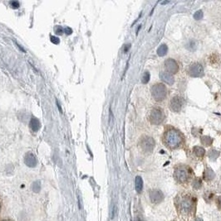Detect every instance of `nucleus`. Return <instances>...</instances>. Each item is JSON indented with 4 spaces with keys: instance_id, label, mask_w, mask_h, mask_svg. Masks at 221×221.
<instances>
[{
    "instance_id": "obj_10",
    "label": "nucleus",
    "mask_w": 221,
    "mask_h": 221,
    "mask_svg": "<svg viewBox=\"0 0 221 221\" xmlns=\"http://www.w3.org/2000/svg\"><path fill=\"white\" fill-rule=\"evenodd\" d=\"M24 163L28 167H35L38 164V160L33 152H27L24 157Z\"/></svg>"
},
{
    "instance_id": "obj_14",
    "label": "nucleus",
    "mask_w": 221,
    "mask_h": 221,
    "mask_svg": "<svg viewBox=\"0 0 221 221\" xmlns=\"http://www.w3.org/2000/svg\"><path fill=\"white\" fill-rule=\"evenodd\" d=\"M204 178L205 179L206 181H211V180H213L214 178V172L211 168L208 167L206 169L205 171V174H204Z\"/></svg>"
},
{
    "instance_id": "obj_12",
    "label": "nucleus",
    "mask_w": 221,
    "mask_h": 221,
    "mask_svg": "<svg viewBox=\"0 0 221 221\" xmlns=\"http://www.w3.org/2000/svg\"><path fill=\"white\" fill-rule=\"evenodd\" d=\"M160 80L166 82L168 85H173L174 81V77L172 76V75L168 72H160Z\"/></svg>"
},
{
    "instance_id": "obj_15",
    "label": "nucleus",
    "mask_w": 221,
    "mask_h": 221,
    "mask_svg": "<svg viewBox=\"0 0 221 221\" xmlns=\"http://www.w3.org/2000/svg\"><path fill=\"white\" fill-rule=\"evenodd\" d=\"M193 151H194V154L197 156L198 157H203L205 154V150L203 147H199V146H195L193 148Z\"/></svg>"
},
{
    "instance_id": "obj_27",
    "label": "nucleus",
    "mask_w": 221,
    "mask_h": 221,
    "mask_svg": "<svg viewBox=\"0 0 221 221\" xmlns=\"http://www.w3.org/2000/svg\"><path fill=\"white\" fill-rule=\"evenodd\" d=\"M64 31L66 32L67 35H70V34H72V29L68 27H66V28L64 29Z\"/></svg>"
},
{
    "instance_id": "obj_13",
    "label": "nucleus",
    "mask_w": 221,
    "mask_h": 221,
    "mask_svg": "<svg viewBox=\"0 0 221 221\" xmlns=\"http://www.w3.org/2000/svg\"><path fill=\"white\" fill-rule=\"evenodd\" d=\"M29 125H30V128H31L32 130L35 132H38L39 129H40V128H41V124H40V122H39V120L37 118H34V117L31 119Z\"/></svg>"
},
{
    "instance_id": "obj_23",
    "label": "nucleus",
    "mask_w": 221,
    "mask_h": 221,
    "mask_svg": "<svg viewBox=\"0 0 221 221\" xmlns=\"http://www.w3.org/2000/svg\"><path fill=\"white\" fill-rule=\"evenodd\" d=\"M203 18V12L201 10H198L194 14V18L195 20H200Z\"/></svg>"
},
{
    "instance_id": "obj_5",
    "label": "nucleus",
    "mask_w": 221,
    "mask_h": 221,
    "mask_svg": "<svg viewBox=\"0 0 221 221\" xmlns=\"http://www.w3.org/2000/svg\"><path fill=\"white\" fill-rule=\"evenodd\" d=\"M165 119V114L161 109L154 108L150 114V121L152 124H160Z\"/></svg>"
},
{
    "instance_id": "obj_30",
    "label": "nucleus",
    "mask_w": 221,
    "mask_h": 221,
    "mask_svg": "<svg viewBox=\"0 0 221 221\" xmlns=\"http://www.w3.org/2000/svg\"><path fill=\"white\" fill-rule=\"evenodd\" d=\"M218 202H219V204H220V206H221V196L218 198Z\"/></svg>"
},
{
    "instance_id": "obj_25",
    "label": "nucleus",
    "mask_w": 221,
    "mask_h": 221,
    "mask_svg": "<svg viewBox=\"0 0 221 221\" xmlns=\"http://www.w3.org/2000/svg\"><path fill=\"white\" fill-rule=\"evenodd\" d=\"M51 42L52 43H54V44H56V45H58V44H59V42H60V40H59V38L57 37H51Z\"/></svg>"
},
{
    "instance_id": "obj_17",
    "label": "nucleus",
    "mask_w": 221,
    "mask_h": 221,
    "mask_svg": "<svg viewBox=\"0 0 221 221\" xmlns=\"http://www.w3.org/2000/svg\"><path fill=\"white\" fill-rule=\"evenodd\" d=\"M200 142L204 146H210L213 143V139L208 136H203L200 138Z\"/></svg>"
},
{
    "instance_id": "obj_3",
    "label": "nucleus",
    "mask_w": 221,
    "mask_h": 221,
    "mask_svg": "<svg viewBox=\"0 0 221 221\" xmlns=\"http://www.w3.org/2000/svg\"><path fill=\"white\" fill-rule=\"evenodd\" d=\"M191 175H192V171L189 167L178 166L174 169V178L180 183L187 182L190 180Z\"/></svg>"
},
{
    "instance_id": "obj_16",
    "label": "nucleus",
    "mask_w": 221,
    "mask_h": 221,
    "mask_svg": "<svg viewBox=\"0 0 221 221\" xmlns=\"http://www.w3.org/2000/svg\"><path fill=\"white\" fill-rule=\"evenodd\" d=\"M143 188V181L140 176H136V190L138 193H140L142 191Z\"/></svg>"
},
{
    "instance_id": "obj_24",
    "label": "nucleus",
    "mask_w": 221,
    "mask_h": 221,
    "mask_svg": "<svg viewBox=\"0 0 221 221\" xmlns=\"http://www.w3.org/2000/svg\"><path fill=\"white\" fill-rule=\"evenodd\" d=\"M10 5H11V8L13 9H17L20 7V4L18 1H12L10 2Z\"/></svg>"
},
{
    "instance_id": "obj_2",
    "label": "nucleus",
    "mask_w": 221,
    "mask_h": 221,
    "mask_svg": "<svg viewBox=\"0 0 221 221\" xmlns=\"http://www.w3.org/2000/svg\"><path fill=\"white\" fill-rule=\"evenodd\" d=\"M176 202L180 211L185 214H191L195 208V198L190 194L180 195Z\"/></svg>"
},
{
    "instance_id": "obj_19",
    "label": "nucleus",
    "mask_w": 221,
    "mask_h": 221,
    "mask_svg": "<svg viewBox=\"0 0 221 221\" xmlns=\"http://www.w3.org/2000/svg\"><path fill=\"white\" fill-rule=\"evenodd\" d=\"M192 186H193V187H194V189H200L202 186L201 179L200 178L194 179V181H193V182H192Z\"/></svg>"
},
{
    "instance_id": "obj_20",
    "label": "nucleus",
    "mask_w": 221,
    "mask_h": 221,
    "mask_svg": "<svg viewBox=\"0 0 221 221\" xmlns=\"http://www.w3.org/2000/svg\"><path fill=\"white\" fill-rule=\"evenodd\" d=\"M40 181H34L32 185V190L33 191H34L35 193H38L40 191Z\"/></svg>"
},
{
    "instance_id": "obj_8",
    "label": "nucleus",
    "mask_w": 221,
    "mask_h": 221,
    "mask_svg": "<svg viewBox=\"0 0 221 221\" xmlns=\"http://www.w3.org/2000/svg\"><path fill=\"white\" fill-rule=\"evenodd\" d=\"M183 105H184V100H183V98L176 95V96H174V97L171 99L170 107H171V110L173 112H180L181 110V109H182Z\"/></svg>"
},
{
    "instance_id": "obj_18",
    "label": "nucleus",
    "mask_w": 221,
    "mask_h": 221,
    "mask_svg": "<svg viewBox=\"0 0 221 221\" xmlns=\"http://www.w3.org/2000/svg\"><path fill=\"white\" fill-rule=\"evenodd\" d=\"M167 50H168V48H167L166 45H165V44L160 45L159 48L157 49V54L159 55L160 56H163L167 53Z\"/></svg>"
},
{
    "instance_id": "obj_9",
    "label": "nucleus",
    "mask_w": 221,
    "mask_h": 221,
    "mask_svg": "<svg viewBox=\"0 0 221 221\" xmlns=\"http://www.w3.org/2000/svg\"><path fill=\"white\" fill-rule=\"evenodd\" d=\"M165 67L167 72L170 74H175L178 72L179 66L177 62L173 59H167L165 61Z\"/></svg>"
},
{
    "instance_id": "obj_1",
    "label": "nucleus",
    "mask_w": 221,
    "mask_h": 221,
    "mask_svg": "<svg viewBox=\"0 0 221 221\" xmlns=\"http://www.w3.org/2000/svg\"><path fill=\"white\" fill-rule=\"evenodd\" d=\"M183 136L176 129L171 128L165 132L163 136V142L167 147L171 149H176L183 143Z\"/></svg>"
},
{
    "instance_id": "obj_21",
    "label": "nucleus",
    "mask_w": 221,
    "mask_h": 221,
    "mask_svg": "<svg viewBox=\"0 0 221 221\" xmlns=\"http://www.w3.org/2000/svg\"><path fill=\"white\" fill-rule=\"evenodd\" d=\"M220 156V152L216 150H211L209 151V157L211 160H215Z\"/></svg>"
},
{
    "instance_id": "obj_22",
    "label": "nucleus",
    "mask_w": 221,
    "mask_h": 221,
    "mask_svg": "<svg viewBox=\"0 0 221 221\" xmlns=\"http://www.w3.org/2000/svg\"><path fill=\"white\" fill-rule=\"evenodd\" d=\"M149 80H150V73L149 72H145L143 75H142V78H141V82L143 84H146Z\"/></svg>"
},
{
    "instance_id": "obj_7",
    "label": "nucleus",
    "mask_w": 221,
    "mask_h": 221,
    "mask_svg": "<svg viewBox=\"0 0 221 221\" xmlns=\"http://www.w3.org/2000/svg\"><path fill=\"white\" fill-rule=\"evenodd\" d=\"M188 74L191 77H200L204 75L203 66L200 63H192L188 68Z\"/></svg>"
},
{
    "instance_id": "obj_26",
    "label": "nucleus",
    "mask_w": 221,
    "mask_h": 221,
    "mask_svg": "<svg viewBox=\"0 0 221 221\" xmlns=\"http://www.w3.org/2000/svg\"><path fill=\"white\" fill-rule=\"evenodd\" d=\"M63 29L62 28V27H60V26H58V27H56V29H55V31H56V33L57 34H59V35H62V33H63Z\"/></svg>"
},
{
    "instance_id": "obj_11",
    "label": "nucleus",
    "mask_w": 221,
    "mask_h": 221,
    "mask_svg": "<svg viewBox=\"0 0 221 221\" xmlns=\"http://www.w3.org/2000/svg\"><path fill=\"white\" fill-rule=\"evenodd\" d=\"M164 198L163 193L159 190H153L150 192V199L151 201L154 204H157L161 201Z\"/></svg>"
},
{
    "instance_id": "obj_6",
    "label": "nucleus",
    "mask_w": 221,
    "mask_h": 221,
    "mask_svg": "<svg viewBox=\"0 0 221 221\" xmlns=\"http://www.w3.org/2000/svg\"><path fill=\"white\" fill-rule=\"evenodd\" d=\"M140 145L141 149H142L145 152H146V153H151V151H153L154 147H155V141H154L153 138H151V137L146 136V137H143V138L140 139Z\"/></svg>"
},
{
    "instance_id": "obj_29",
    "label": "nucleus",
    "mask_w": 221,
    "mask_h": 221,
    "mask_svg": "<svg viewBox=\"0 0 221 221\" xmlns=\"http://www.w3.org/2000/svg\"><path fill=\"white\" fill-rule=\"evenodd\" d=\"M0 221H14L11 218H2L0 219Z\"/></svg>"
},
{
    "instance_id": "obj_4",
    "label": "nucleus",
    "mask_w": 221,
    "mask_h": 221,
    "mask_svg": "<svg viewBox=\"0 0 221 221\" xmlns=\"http://www.w3.org/2000/svg\"><path fill=\"white\" fill-rule=\"evenodd\" d=\"M151 94L155 101H162L166 97V86L161 83H157L151 87Z\"/></svg>"
},
{
    "instance_id": "obj_28",
    "label": "nucleus",
    "mask_w": 221,
    "mask_h": 221,
    "mask_svg": "<svg viewBox=\"0 0 221 221\" xmlns=\"http://www.w3.org/2000/svg\"><path fill=\"white\" fill-rule=\"evenodd\" d=\"M3 209H4V203H3V201L0 197V215L2 214V212H3Z\"/></svg>"
}]
</instances>
